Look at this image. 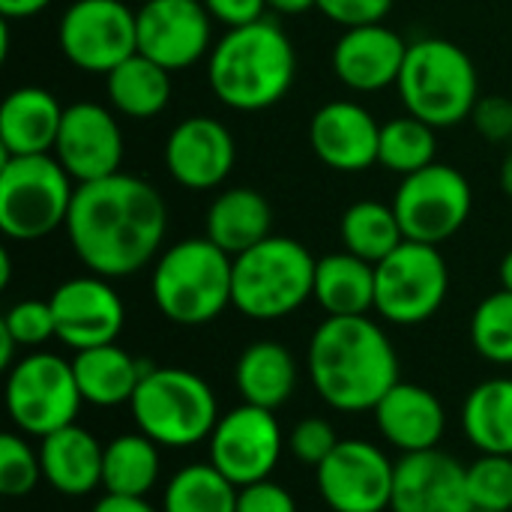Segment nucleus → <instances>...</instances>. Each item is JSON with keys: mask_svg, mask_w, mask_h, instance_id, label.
<instances>
[{"mask_svg": "<svg viewBox=\"0 0 512 512\" xmlns=\"http://www.w3.org/2000/svg\"><path fill=\"white\" fill-rule=\"evenodd\" d=\"M39 462L42 480L66 495L84 498L96 486H102V453L105 447L81 426H63L45 438H39Z\"/></svg>", "mask_w": 512, "mask_h": 512, "instance_id": "nucleus-24", "label": "nucleus"}, {"mask_svg": "<svg viewBox=\"0 0 512 512\" xmlns=\"http://www.w3.org/2000/svg\"><path fill=\"white\" fill-rule=\"evenodd\" d=\"M93 512H156L144 498H123V495H105L96 501Z\"/></svg>", "mask_w": 512, "mask_h": 512, "instance_id": "nucleus-44", "label": "nucleus"}, {"mask_svg": "<svg viewBox=\"0 0 512 512\" xmlns=\"http://www.w3.org/2000/svg\"><path fill=\"white\" fill-rule=\"evenodd\" d=\"M15 348H21V345L12 339V333H9V330L0 324V369H6V372H9V369L15 366V360H12V357H15Z\"/></svg>", "mask_w": 512, "mask_h": 512, "instance_id": "nucleus-47", "label": "nucleus"}, {"mask_svg": "<svg viewBox=\"0 0 512 512\" xmlns=\"http://www.w3.org/2000/svg\"><path fill=\"white\" fill-rule=\"evenodd\" d=\"M234 384L243 402L276 411L297 387V363L282 342L261 339L240 354L234 366Z\"/></svg>", "mask_w": 512, "mask_h": 512, "instance_id": "nucleus-28", "label": "nucleus"}, {"mask_svg": "<svg viewBox=\"0 0 512 512\" xmlns=\"http://www.w3.org/2000/svg\"><path fill=\"white\" fill-rule=\"evenodd\" d=\"M309 375L330 408L375 411L399 384V357L390 336L366 315L327 318L309 342Z\"/></svg>", "mask_w": 512, "mask_h": 512, "instance_id": "nucleus-2", "label": "nucleus"}, {"mask_svg": "<svg viewBox=\"0 0 512 512\" xmlns=\"http://www.w3.org/2000/svg\"><path fill=\"white\" fill-rule=\"evenodd\" d=\"M63 105L45 87H18L0 105V150L3 156H39L51 153Z\"/></svg>", "mask_w": 512, "mask_h": 512, "instance_id": "nucleus-23", "label": "nucleus"}, {"mask_svg": "<svg viewBox=\"0 0 512 512\" xmlns=\"http://www.w3.org/2000/svg\"><path fill=\"white\" fill-rule=\"evenodd\" d=\"M105 93L117 114L147 120L165 111L171 99V72L135 51L105 75Z\"/></svg>", "mask_w": 512, "mask_h": 512, "instance_id": "nucleus-29", "label": "nucleus"}, {"mask_svg": "<svg viewBox=\"0 0 512 512\" xmlns=\"http://www.w3.org/2000/svg\"><path fill=\"white\" fill-rule=\"evenodd\" d=\"M438 153L435 126L426 120L405 114L393 117L381 126V144H378V165H384L393 174H414L420 168H429Z\"/></svg>", "mask_w": 512, "mask_h": 512, "instance_id": "nucleus-34", "label": "nucleus"}, {"mask_svg": "<svg viewBox=\"0 0 512 512\" xmlns=\"http://www.w3.org/2000/svg\"><path fill=\"white\" fill-rule=\"evenodd\" d=\"M48 303L54 312L57 339L75 351L117 342L126 324V309L120 294L108 285V279L96 273L63 282Z\"/></svg>", "mask_w": 512, "mask_h": 512, "instance_id": "nucleus-17", "label": "nucleus"}, {"mask_svg": "<svg viewBox=\"0 0 512 512\" xmlns=\"http://www.w3.org/2000/svg\"><path fill=\"white\" fill-rule=\"evenodd\" d=\"M336 444H339L336 429L324 417L300 420L291 429V438H288V447H291L294 459H300L303 465H312V468H318L336 450Z\"/></svg>", "mask_w": 512, "mask_h": 512, "instance_id": "nucleus-39", "label": "nucleus"}, {"mask_svg": "<svg viewBox=\"0 0 512 512\" xmlns=\"http://www.w3.org/2000/svg\"><path fill=\"white\" fill-rule=\"evenodd\" d=\"M39 480H42L39 450L33 453L21 435L3 432L0 435V492L6 498H27L39 486Z\"/></svg>", "mask_w": 512, "mask_h": 512, "instance_id": "nucleus-37", "label": "nucleus"}, {"mask_svg": "<svg viewBox=\"0 0 512 512\" xmlns=\"http://www.w3.org/2000/svg\"><path fill=\"white\" fill-rule=\"evenodd\" d=\"M12 339L21 348H36L48 339H57V327H54V312L48 300H21L15 306H9V312L0 321Z\"/></svg>", "mask_w": 512, "mask_h": 512, "instance_id": "nucleus-38", "label": "nucleus"}, {"mask_svg": "<svg viewBox=\"0 0 512 512\" xmlns=\"http://www.w3.org/2000/svg\"><path fill=\"white\" fill-rule=\"evenodd\" d=\"M393 512H471L468 468L435 450L405 453L393 474Z\"/></svg>", "mask_w": 512, "mask_h": 512, "instance_id": "nucleus-19", "label": "nucleus"}, {"mask_svg": "<svg viewBox=\"0 0 512 512\" xmlns=\"http://www.w3.org/2000/svg\"><path fill=\"white\" fill-rule=\"evenodd\" d=\"M327 318H354L375 309V264L345 252L318 258L315 294Z\"/></svg>", "mask_w": 512, "mask_h": 512, "instance_id": "nucleus-27", "label": "nucleus"}, {"mask_svg": "<svg viewBox=\"0 0 512 512\" xmlns=\"http://www.w3.org/2000/svg\"><path fill=\"white\" fill-rule=\"evenodd\" d=\"M501 186H504V192L512 198V153L504 159V165H501Z\"/></svg>", "mask_w": 512, "mask_h": 512, "instance_id": "nucleus-50", "label": "nucleus"}, {"mask_svg": "<svg viewBox=\"0 0 512 512\" xmlns=\"http://www.w3.org/2000/svg\"><path fill=\"white\" fill-rule=\"evenodd\" d=\"M237 512H297V504L279 483L261 480L237 492Z\"/></svg>", "mask_w": 512, "mask_h": 512, "instance_id": "nucleus-41", "label": "nucleus"}, {"mask_svg": "<svg viewBox=\"0 0 512 512\" xmlns=\"http://www.w3.org/2000/svg\"><path fill=\"white\" fill-rule=\"evenodd\" d=\"M51 0H0V15L9 18H30L36 12H42Z\"/></svg>", "mask_w": 512, "mask_h": 512, "instance_id": "nucleus-45", "label": "nucleus"}, {"mask_svg": "<svg viewBox=\"0 0 512 512\" xmlns=\"http://www.w3.org/2000/svg\"><path fill=\"white\" fill-rule=\"evenodd\" d=\"M474 123L489 141H512V99L489 96L474 108Z\"/></svg>", "mask_w": 512, "mask_h": 512, "instance_id": "nucleus-42", "label": "nucleus"}, {"mask_svg": "<svg viewBox=\"0 0 512 512\" xmlns=\"http://www.w3.org/2000/svg\"><path fill=\"white\" fill-rule=\"evenodd\" d=\"M75 180L54 159L39 156H3L0 168V231L9 240H42L57 228H66Z\"/></svg>", "mask_w": 512, "mask_h": 512, "instance_id": "nucleus-8", "label": "nucleus"}, {"mask_svg": "<svg viewBox=\"0 0 512 512\" xmlns=\"http://www.w3.org/2000/svg\"><path fill=\"white\" fill-rule=\"evenodd\" d=\"M297 75L291 36L273 18L231 27L210 51L207 81L222 105L264 111L282 102Z\"/></svg>", "mask_w": 512, "mask_h": 512, "instance_id": "nucleus-3", "label": "nucleus"}, {"mask_svg": "<svg viewBox=\"0 0 512 512\" xmlns=\"http://www.w3.org/2000/svg\"><path fill=\"white\" fill-rule=\"evenodd\" d=\"M462 429L480 453L512 456V378L483 381L468 393Z\"/></svg>", "mask_w": 512, "mask_h": 512, "instance_id": "nucleus-30", "label": "nucleus"}, {"mask_svg": "<svg viewBox=\"0 0 512 512\" xmlns=\"http://www.w3.org/2000/svg\"><path fill=\"white\" fill-rule=\"evenodd\" d=\"M57 45L72 66L108 75L138 51V12L123 0H75L60 18Z\"/></svg>", "mask_w": 512, "mask_h": 512, "instance_id": "nucleus-12", "label": "nucleus"}, {"mask_svg": "<svg viewBox=\"0 0 512 512\" xmlns=\"http://www.w3.org/2000/svg\"><path fill=\"white\" fill-rule=\"evenodd\" d=\"M375 426L384 441L405 453L435 450L447 429V414L441 399L420 384H396L375 405Z\"/></svg>", "mask_w": 512, "mask_h": 512, "instance_id": "nucleus-22", "label": "nucleus"}, {"mask_svg": "<svg viewBox=\"0 0 512 512\" xmlns=\"http://www.w3.org/2000/svg\"><path fill=\"white\" fill-rule=\"evenodd\" d=\"M72 369H75L81 399L87 405L117 408V405L132 402V396L150 366L138 363L129 351H123L117 342H111V345L75 351Z\"/></svg>", "mask_w": 512, "mask_h": 512, "instance_id": "nucleus-26", "label": "nucleus"}, {"mask_svg": "<svg viewBox=\"0 0 512 512\" xmlns=\"http://www.w3.org/2000/svg\"><path fill=\"white\" fill-rule=\"evenodd\" d=\"M81 402L75 369L57 354H27L6 372V411L24 435L45 438L72 426Z\"/></svg>", "mask_w": 512, "mask_h": 512, "instance_id": "nucleus-9", "label": "nucleus"}, {"mask_svg": "<svg viewBox=\"0 0 512 512\" xmlns=\"http://www.w3.org/2000/svg\"><path fill=\"white\" fill-rule=\"evenodd\" d=\"M408 48L411 42H405L384 21L348 27L333 48V72L348 90L378 93L399 81Z\"/></svg>", "mask_w": 512, "mask_h": 512, "instance_id": "nucleus-21", "label": "nucleus"}, {"mask_svg": "<svg viewBox=\"0 0 512 512\" xmlns=\"http://www.w3.org/2000/svg\"><path fill=\"white\" fill-rule=\"evenodd\" d=\"M204 6L213 15V21L231 30V27H243V24L264 18L267 0H204Z\"/></svg>", "mask_w": 512, "mask_h": 512, "instance_id": "nucleus-43", "label": "nucleus"}, {"mask_svg": "<svg viewBox=\"0 0 512 512\" xmlns=\"http://www.w3.org/2000/svg\"><path fill=\"white\" fill-rule=\"evenodd\" d=\"M237 486L213 465L180 468L162 498V512H237Z\"/></svg>", "mask_w": 512, "mask_h": 512, "instance_id": "nucleus-33", "label": "nucleus"}, {"mask_svg": "<svg viewBox=\"0 0 512 512\" xmlns=\"http://www.w3.org/2000/svg\"><path fill=\"white\" fill-rule=\"evenodd\" d=\"M159 444L144 432L117 435L102 453V489L105 495L144 498L159 480Z\"/></svg>", "mask_w": 512, "mask_h": 512, "instance_id": "nucleus-31", "label": "nucleus"}, {"mask_svg": "<svg viewBox=\"0 0 512 512\" xmlns=\"http://www.w3.org/2000/svg\"><path fill=\"white\" fill-rule=\"evenodd\" d=\"M270 228H273V210L267 198L252 186H234L216 195L204 219V237H210L231 258L267 240Z\"/></svg>", "mask_w": 512, "mask_h": 512, "instance_id": "nucleus-25", "label": "nucleus"}, {"mask_svg": "<svg viewBox=\"0 0 512 512\" xmlns=\"http://www.w3.org/2000/svg\"><path fill=\"white\" fill-rule=\"evenodd\" d=\"M51 153L75 180V186L93 183L120 171L123 129L108 108L96 102H75L63 111Z\"/></svg>", "mask_w": 512, "mask_h": 512, "instance_id": "nucleus-16", "label": "nucleus"}, {"mask_svg": "<svg viewBox=\"0 0 512 512\" xmlns=\"http://www.w3.org/2000/svg\"><path fill=\"white\" fill-rule=\"evenodd\" d=\"M396 465L369 441H339L315 468L318 492L333 512H384L393 498Z\"/></svg>", "mask_w": 512, "mask_h": 512, "instance_id": "nucleus-14", "label": "nucleus"}, {"mask_svg": "<svg viewBox=\"0 0 512 512\" xmlns=\"http://www.w3.org/2000/svg\"><path fill=\"white\" fill-rule=\"evenodd\" d=\"M468 492L480 510H512V456L483 453L468 465Z\"/></svg>", "mask_w": 512, "mask_h": 512, "instance_id": "nucleus-36", "label": "nucleus"}, {"mask_svg": "<svg viewBox=\"0 0 512 512\" xmlns=\"http://www.w3.org/2000/svg\"><path fill=\"white\" fill-rule=\"evenodd\" d=\"M237 162V144L225 123L198 114L180 120L165 141L168 174L192 192L216 189L228 180Z\"/></svg>", "mask_w": 512, "mask_h": 512, "instance_id": "nucleus-18", "label": "nucleus"}, {"mask_svg": "<svg viewBox=\"0 0 512 512\" xmlns=\"http://www.w3.org/2000/svg\"><path fill=\"white\" fill-rule=\"evenodd\" d=\"M396 90L408 114L435 129H450L474 117L480 102V75L465 48L450 39L429 36L411 42Z\"/></svg>", "mask_w": 512, "mask_h": 512, "instance_id": "nucleus-5", "label": "nucleus"}, {"mask_svg": "<svg viewBox=\"0 0 512 512\" xmlns=\"http://www.w3.org/2000/svg\"><path fill=\"white\" fill-rule=\"evenodd\" d=\"M210 462L237 486L270 480L282 456V429L270 408L243 402L219 417L210 435Z\"/></svg>", "mask_w": 512, "mask_h": 512, "instance_id": "nucleus-13", "label": "nucleus"}, {"mask_svg": "<svg viewBox=\"0 0 512 512\" xmlns=\"http://www.w3.org/2000/svg\"><path fill=\"white\" fill-rule=\"evenodd\" d=\"M471 345L480 357L498 366H512V294H489L471 315Z\"/></svg>", "mask_w": 512, "mask_h": 512, "instance_id": "nucleus-35", "label": "nucleus"}, {"mask_svg": "<svg viewBox=\"0 0 512 512\" xmlns=\"http://www.w3.org/2000/svg\"><path fill=\"white\" fill-rule=\"evenodd\" d=\"M267 9L279 15H303L309 9H318V0H267Z\"/></svg>", "mask_w": 512, "mask_h": 512, "instance_id": "nucleus-46", "label": "nucleus"}, {"mask_svg": "<svg viewBox=\"0 0 512 512\" xmlns=\"http://www.w3.org/2000/svg\"><path fill=\"white\" fill-rule=\"evenodd\" d=\"M498 276H501V288L512 294V249L504 255V261H501V267H498Z\"/></svg>", "mask_w": 512, "mask_h": 512, "instance_id": "nucleus-48", "label": "nucleus"}, {"mask_svg": "<svg viewBox=\"0 0 512 512\" xmlns=\"http://www.w3.org/2000/svg\"><path fill=\"white\" fill-rule=\"evenodd\" d=\"M138 51L168 72L207 57L213 51V15L204 0H144L138 9Z\"/></svg>", "mask_w": 512, "mask_h": 512, "instance_id": "nucleus-15", "label": "nucleus"}, {"mask_svg": "<svg viewBox=\"0 0 512 512\" xmlns=\"http://www.w3.org/2000/svg\"><path fill=\"white\" fill-rule=\"evenodd\" d=\"M471 512H501V510H480V507H474Z\"/></svg>", "mask_w": 512, "mask_h": 512, "instance_id": "nucleus-51", "label": "nucleus"}, {"mask_svg": "<svg viewBox=\"0 0 512 512\" xmlns=\"http://www.w3.org/2000/svg\"><path fill=\"white\" fill-rule=\"evenodd\" d=\"M165 231L168 207L159 189L123 171L81 183L66 219L78 261L102 279H123L150 264Z\"/></svg>", "mask_w": 512, "mask_h": 512, "instance_id": "nucleus-1", "label": "nucleus"}, {"mask_svg": "<svg viewBox=\"0 0 512 512\" xmlns=\"http://www.w3.org/2000/svg\"><path fill=\"white\" fill-rule=\"evenodd\" d=\"M474 207L471 183L462 171L444 162H432L408 177H402L393 210L405 231V240L441 246L456 237L468 222Z\"/></svg>", "mask_w": 512, "mask_h": 512, "instance_id": "nucleus-11", "label": "nucleus"}, {"mask_svg": "<svg viewBox=\"0 0 512 512\" xmlns=\"http://www.w3.org/2000/svg\"><path fill=\"white\" fill-rule=\"evenodd\" d=\"M339 234L345 249L369 264H381L390 252H396L405 243V231L399 225L393 204H381V201L351 204L342 213Z\"/></svg>", "mask_w": 512, "mask_h": 512, "instance_id": "nucleus-32", "label": "nucleus"}, {"mask_svg": "<svg viewBox=\"0 0 512 512\" xmlns=\"http://www.w3.org/2000/svg\"><path fill=\"white\" fill-rule=\"evenodd\" d=\"M156 309L180 324L201 327L234 306V258L210 237H189L168 246L150 279Z\"/></svg>", "mask_w": 512, "mask_h": 512, "instance_id": "nucleus-4", "label": "nucleus"}, {"mask_svg": "<svg viewBox=\"0 0 512 512\" xmlns=\"http://www.w3.org/2000/svg\"><path fill=\"white\" fill-rule=\"evenodd\" d=\"M9 276H12V261H9V252L3 249L0 252V288L9 285Z\"/></svg>", "mask_w": 512, "mask_h": 512, "instance_id": "nucleus-49", "label": "nucleus"}, {"mask_svg": "<svg viewBox=\"0 0 512 512\" xmlns=\"http://www.w3.org/2000/svg\"><path fill=\"white\" fill-rule=\"evenodd\" d=\"M312 252L294 237H267L234 258V309L255 321L297 312L315 294Z\"/></svg>", "mask_w": 512, "mask_h": 512, "instance_id": "nucleus-7", "label": "nucleus"}, {"mask_svg": "<svg viewBox=\"0 0 512 512\" xmlns=\"http://www.w3.org/2000/svg\"><path fill=\"white\" fill-rule=\"evenodd\" d=\"M450 270L438 246L405 240L375 264V309L384 321L414 327L429 321L447 300Z\"/></svg>", "mask_w": 512, "mask_h": 512, "instance_id": "nucleus-10", "label": "nucleus"}, {"mask_svg": "<svg viewBox=\"0 0 512 512\" xmlns=\"http://www.w3.org/2000/svg\"><path fill=\"white\" fill-rule=\"evenodd\" d=\"M318 9L348 30L363 24H381L390 15L393 0H318Z\"/></svg>", "mask_w": 512, "mask_h": 512, "instance_id": "nucleus-40", "label": "nucleus"}, {"mask_svg": "<svg viewBox=\"0 0 512 512\" xmlns=\"http://www.w3.org/2000/svg\"><path fill=\"white\" fill-rule=\"evenodd\" d=\"M132 420L159 447H195L210 441L219 423V405L210 384L177 366L147 369L132 402Z\"/></svg>", "mask_w": 512, "mask_h": 512, "instance_id": "nucleus-6", "label": "nucleus"}, {"mask_svg": "<svg viewBox=\"0 0 512 512\" xmlns=\"http://www.w3.org/2000/svg\"><path fill=\"white\" fill-rule=\"evenodd\" d=\"M309 144L315 156L333 171H369L378 165L381 123L360 102L336 99L315 111L309 123Z\"/></svg>", "mask_w": 512, "mask_h": 512, "instance_id": "nucleus-20", "label": "nucleus"}]
</instances>
